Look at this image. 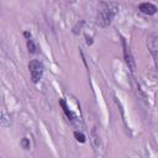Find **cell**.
<instances>
[{
    "label": "cell",
    "instance_id": "cell-8",
    "mask_svg": "<svg viewBox=\"0 0 158 158\" xmlns=\"http://www.w3.org/2000/svg\"><path fill=\"white\" fill-rule=\"evenodd\" d=\"M74 137H75V139H77L78 142H80V143H84V142L86 141L84 133H83V132H79V131H74Z\"/></svg>",
    "mask_w": 158,
    "mask_h": 158
},
{
    "label": "cell",
    "instance_id": "cell-6",
    "mask_svg": "<svg viewBox=\"0 0 158 158\" xmlns=\"http://www.w3.org/2000/svg\"><path fill=\"white\" fill-rule=\"evenodd\" d=\"M59 105L62 106V110H63V112L65 114V116H67L70 121H74V120H75V115H74V112H73L72 110H69V107H68V105H67V102H65L64 99H60V100H59Z\"/></svg>",
    "mask_w": 158,
    "mask_h": 158
},
{
    "label": "cell",
    "instance_id": "cell-7",
    "mask_svg": "<svg viewBox=\"0 0 158 158\" xmlns=\"http://www.w3.org/2000/svg\"><path fill=\"white\" fill-rule=\"evenodd\" d=\"M91 143H93V147L95 148L100 146V135H99L98 127H93L91 130Z\"/></svg>",
    "mask_w": 158,
    "mask_h": 158
},
{
    "label": "cell",
    "instance_id": "cell-10",
    "mask_svg": "<svg viewBox=\"0 0 158 158\" xmlns=\"http://www.w3.org/2000/svg\"><path fill=\"white\" fill-rule=\"evenodd\" d=\"M21 146H22V148L23 149H30V139L27 138V137H23L22 139H21Z\"/></svg>",
    "mask_w": 158,
    "mask_h": 158
},
{
    "label": "cell",
    "instance_id": "cell-4",
    "mask_svg": "<svg viewBox=\"0 0 158 158\" xmlns=\"http://www.w3.org/2000/svg\"><path fill=\"white\" fill-rule=\"evenodd\" d=\"M122 48H123V58H125V62H126L128 69L133 73L136 70V62H135L133 56H132V53H131L130 48L127 47V43H126V41L123 38H122Z\"/></svg>",
    "mask_w": 158,
    "mask_h": 158
},
{
    "label": "cell",
    "instance_id": "cell-11",
    "mask_svg": "<svg viewBox=\"0 0 158 158\" xmlns=\"http://www.w3.org/2000/svg\"><path fill=\"white\" fill-rule=\"evenodd\" d=\"M23 36H25V37H26L27 40H31V33H30V32L25 31V32H23Z\"/></svg>",
    "mask_w": 158,
    "mask_h": 158
},
{
    "label": "cell",
    "instance_id": "cell-2",
    "mask_svg": "<svg viewBox=\"0 0 158 158\" xmlns=\"http://www.w3.org/2000/svg\"><path fill=\"white\" fill-rule=\"evenodd\" d=\"M28 69L31 74V79L33 83H38L43 74V64L38 59H32L28 63Z\"/></svg>",
    "mask_w": 158,
    "mask_h": 158
},
{
    "label": "cell",
    "instance_id": "cell-9",
    "mask_svg": "<svg viewBox=\"0 0 158 158\" xmlns=\"http://www.w3.org/2000/svg\"><path fill=\"white\" fill-rule=\"evenodd\" d=\"M27 48H28V52L31 53V54H33V53H36V44H35V42L32 41V40H27Z\"/></svg>",
    "mask_w": 158,
    "mask_h": 158
},
{
    "label": "cell",
    "instance_id": "cell-5",
    "mask_svg": "<svg viewBox=\"0 0 158 158\" xmlns=\"http://www.w3.org/2000/svg\"><path fill=\"white\" fill-rule=\"evenodd\" d=\"M138 10L146 15H154L157 12V6L152 2H141L138 5Z\"/></svg>",
    "mask_w": 158,
    "mask_h": 158
},
{
    "label": "cell",
    "instance_id": "cell-1",
    "mask_svg": "<svg viewBox=\"0 0 158 158\" xmlns=\"http://www.w3.org/2000/svg\"><path fill=\"white\" fill-rule=\"evenodd\" d=\"M118 11V4L115 1H101L99 5L96 23L100 27H106L111 23Z\"/></svg>",
    "mask_w": 158,
    "mask_h": 158
},
{
    "label": "cell",
    "instance_id": "cell-3",
    "mask_svg": "<svg viewBox=\"0 0 158 158\" xmlns=\"http://www.w3.org/2000/svg\"><path fill=\"white\" fill-rule=\"evenodd\" d=\"M147 47L149 49V53L152 54L156 65L158 68V36L156 33H151L147 37Z\"/></svg>",
    "mask_w": 158,
    "mask_h": 158
}]
</instances>
